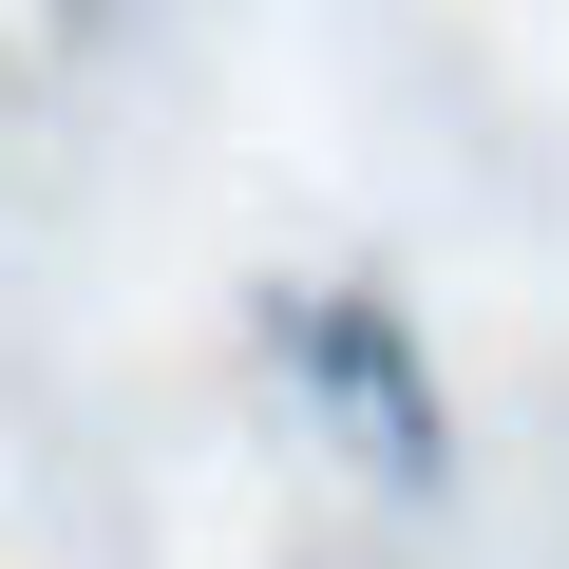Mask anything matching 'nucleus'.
I'll return each instance as SVG.
<instances>
[{"mask_svg":"<svg viewBox=\"0 0 569 569\" xmlns=\"http://www.w3.org/2000/svg\"><path fill=\"white\" fill-rule=\"evenodd\" d=\"M266 361H284V399L361 456V493H380V512H437V493H456L437 361H418V323L380 305V284H284V305H266Z\"/></svg>","mask_w":569,"mask_h":569,"instance_id":"nucleus-1","label":"nucleus"}]
</instances>
